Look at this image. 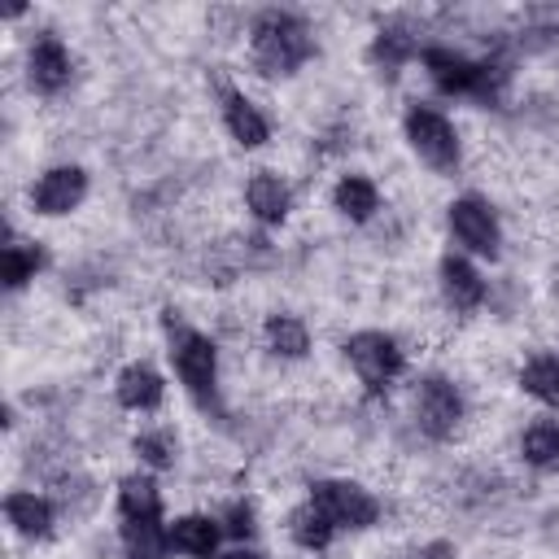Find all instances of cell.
<instances>
[{
    "label": "cell",
    "mask_w": 559,
    "mask_h": 559,
    "mask_svg": "<svg viewBox=\"0 0 559 559\" xmlns=\"http://www.w3.org/2000/svg\"><path fill=\"white\" fill-rule=\"evenodd\" d=\"M310 52H314V39L301 17L266 9L253 22V61L262 66V74H293Z\"/></svg>",
    "instance_id": "cell-1"
},
{
    "label": "cell",
    "mask_w": 559,
    "mask_h": 559,
    "mask_svg": "<svg viewBox=\"0 0 559 559\" xmlns=\"http://www.w3.org/2000/svg\"><path fill=\"white\" fill-rule=\"evenodd\" d=\"M424 70H428V79H432L441 92H450V96H467V92L489 96V87H498V83L507 79L502 66L472 61V57H463V52H454V48H424Z\"/></svg>",
    "instance_id": "cell-2"
},
{
    "label": "cell",
    "mask_w": 559,
    "mask_h": 559,
    "mask_svg": "<svg viewBox=\"0 0 559 559\" xmlns=\"http://www.w3.org/2000/svg\"><path fill=\"white\" fill-rule=\"evenodd\" d=\"M170 362L183 380V389L197 397V402H210L214 397V384H218V349L205 332L197 328H170Z\"/></svg>",
    "instance_id": "cell-3"
},
{
    "label": "cell",
    "mask_w": 559,
    "mask_h": 559,
    "mask_svg": "<svg viewBox=\"0 0 559 559\" xmlns=\"http://www.w3.org/2000/svg\"><path fill=\"white\" fill-rule=\"evenodd\" d=\"M402 127H406L411 148H415L428 166L450 170V166L459 162V131H454V122H450L441 109H432V105H411L406 118H402Z\"/></svg>",
    "instance_id": "cell-4"
},
{
    "label": "cell",
    "mask_w": 559,
    "mask_h": 559,
    "mask_svg": "<svg viewBox=\"0 0 559 559\" xmlns=\"http://www.w3.org/2000/svg\"><path fill=\"white\" fill-rule=\"evenodd\" d=\"M345 358H349V367L358 371V380H362L367 389L389 384V380L402 376V367H406V354H402V345H397L389 332H354V336L345 341Z\"/></svg>",
    "instance_id": "cell-5"
},
{
    "label": "cell",
    "mask_w": 559,
    "mask_h": 559,
    "mask_svg": "<svg viewBox=\"0 0 559 559\" xmlns=\"http://www.w3.org/2000/svg\"><path fill=\"white\" fill-rule=\"evenodd\" d=\"M310 502L336 524V528H367L380 515V502L358 480H319L310 489Z\"/></svg>",
    "instance_id": "cell-6"
},
{
    "label": "cell",
    "mask_w": 559,
    "mask_h": 559,
    "mask_svg": "<svg viewBox=\"0 0 559 559\" xmlns=\"http://www.w3.org/2000/svg\"><path fill=\"white\" fill-rule=\"evenodd\" d=\"M445 218H450V231H454V240H459L467 253H480V258H498L502 231H498V218H493L489 201H480V197H454Z\"/></svg>",
    "instance_id": "cell-7"
},
{
    "label": "cell",
    "mask_w": 559,
    "mask_h": 559,
    "mask_svg": "<svg viewBox=\"0 0 559 559\" xmlns=\"http://www.w3.org/2000/svg\"><path fill=\"white\" fill-rule=\"evenodd\" d=\"M459 419H463V397H459V389H454L445 376L419 380V389H415V424H419L432 441H445V437H454Z\"/></svg>",
    "instance_id": "cell-8"
},
{
    "label": "cell",
    "mask_w": 559,
    "mask_h": 559,
    "mask_svg": "<svg viewBox=\"0 0 559 559\" xmlns=\"http://www.w3.org/2000/svg\"><path fill=\"white\" fill-rule=\"evenodd\" d=\"M87 197V175L83 166H52L39 175V183L31 188V205L48 218H61L70 210H79V201Z\"/></svg>",
    "instance_id": "cell-9"
},
{
    "label": "cell",
    "mask_w": 559,
    "mask_h": 559,
    "mask_svg": "<svg viewBox=\"0 0 559 559\" xmlns=\"http://www.w3.org/2000/svg\"><path fill=\"white\" fill-rule=\"evenodd\" d=\"M70 70H74L70 48H66L57 35H39V39L31 44V52H26L31 87H39V92H61V87L70 83Z\"/></svg>",
    "instance_id": "cell-10"
},
{
    "label": "cell",
    "mask_w": 559,
    "mask_h": 559,
    "mask_svg": "<svg viewBox=\"0 0 559 559\" xmlns=\"http://www.w3.org/2000/svg\"><path fill=\"white\" fill-rule=\"evenodd\" d=\"M218 542H223V520L214 515H179L170 524V550L188 559H214Z\"/></svg>",
    "instance_id": "cell-11"
},
{
    "label": "cell",
    "mask_w": 559,
    "mask_h": 559,
    "mask_svg": "<svg viewBox=\"0 0 559 559\" xmlns=\"http://www.w3.org/2000/svg\"><path fill=\"white\" fill-rule=\"evenodd\" d=\"M114 393H118V402H122L127 411H157L162 397H166V380H162L148 362H131V367L118 376Z\"/></svg>",
    "instance_id": "cell-12"
},
{
    "label": "cell",
    "mask_w": 559,
    "mask_h": 559,
    "mask_svg": "<svg viewBox=\"0 0 559 559\" xmlns=\"http://www.w3.org/2000/svg\"><path fill=\"white\" fill-rule=\"evenodd\" d=\"M441 288H445V301H450L454 310H472V306H480V297H485L480 271H476L467 258H459V253H445V258H441Z\"/></svg>",
    "instance_id": "cell-13"
},
{
    "label": "cell",
    "mask_w": 559,
    "mask_h": 559,
    "mask_svg": "<svg viewBox=\"0 0 559 559\" xmlns=\"http://www.w3.org/2000/svg\"><path fill=\"white\" fill-rule=\"evenodd\" d=\"M4 515H9L13 533H22V537H48L52 533V502L39 498L35 489H13L4 498Z\"/></svg>",
    "instance_id": "cell-14"
},
{
    "label": "cell",
    "mask_w": 559,
    "mask_h": 559,
    "mask_svg": "<svg viewBox=\"0 0 559 559\" xmlns=\"http://www.w3.org/2000/svg\"><path fill=\"white\" fill-rule=\"evenodd\" d=\"M223 122H227V131H231V140H236L240 148H258V144H266V135H271L262 109H258L249 96H240V92L227 96V105H223Z\"/></svg>",
    "instance_id": "cell-15"
},
{
    "label": "cell",
    "mask_w": 559,
    "mask_h": 559,
    "mask_svg": "<svg viewBox=\"0 0 559 559\" xmlns=\"http://www.w3.org/2000/svg\"><path fill=\"white\" fill-rule=\"evenodd\" d=\"M245 205L253 210V218L262 223H284L288 218V188L280 175L271 170H258L249 183H245Z\"/></svg>",
    "instance_id": "cell-16"
},
{
    "label": "cell",
    "mask_w": 559,
    "mask_h": 559,
    "mask_svg": "<svg viewBox=\"0 0 559 559\" xmlns=\"http://www.w3.org/2000/svg\"><path fill=\"white\" fill-rule=\"evenodd\" d=\"M332 205H336L345 218L367 223V218L380 210V192H376V183H371L367 175H341L336 188H332Z\"/></svg>",
    "instance_id": "cell-17"
},
{
    "label": "cell",
    "mask_w": 559,
    "mask_h": 559,
    "mask_svg": "<svg viewBox=\"0 0 559 559\" xmlns=\"http://www.w3.org/2000/svg\"><path fill=\"white\" fill-rule=\"evenodd\" d=\"M166 550H170V528H162V520H127L122 524L127 559H166Z\"/></svg>",
    "instance_id": "cell-18"
},
{
    "label": "cell",
    "mask_w": 559,
    "mask_h": 559,
    "mask_svg": "<svg viewBox=\"0 0 559 559\" xmlns=\"http://www.w3.org/2000/svg\"><path fill=\"white\" fill-rule=\"evenodd\" d=\"M118 515L122 520H162V493L148 476H127L118 485Z\"/></svg>",
    "instance_id": "cell-19"
},
{
    "label": "cell",
    "mask_w": 559,
    "mask_h": 559,
    "mask_svg": "<svg viewBox=\"0 0 559 559\" xmlns=\"http://www.w3.org/2000/svg\"><path fill=\"white\" fill-rule=\"evenodd\" d=\"M288 533H293V542H297L301 550H328L332 537H336V524H332L314 502H306V507H297V511L288 515Z\"/></svg>",
    "instance_id": "cell-20"
},
{
    "label": "cell",
    "mask_w": 559,
    "mask_h": 559,
    "mask_svg": "<svg viewBox=\"0 0 559 559\" xmlns=\"http://www.w3.org/2000/svg\"><path fill=\"white\" fill-rule=\"evenodd\" d=\"M520 389H524L533 402H542V406H559V358H555V354L528 358L524 371H520Z\"/></svg>",
    "instance_id": "cell-21"
},
{
    "label": "cell",
    "mask_w": 559,
    "mask_h": 559,
    "mask_svg": "<svg viewBox=\"0 0 559 559\" xmlns=\"http://www.w3.org/2000/svg\"><path fill=\"white\" fill-rule=\"evenodd\" d=\"M44 266V249L39 245H26V240H9L4 253H0V275L9 288H22L35 280V271Z\"/></svg>",
    "instance_id": "cell-22"
},
{
    "label": "cell",
    "mask_w": 559,
    "mask_h": 559,
    "mask_svg": "<svg viewBox=\"0 0 559 559\" xmlns=\"http://www.w3.org/2000/svg\"><path fill=\"white\" fill-rule=\"evenodd\" d=\"M266 345L280 354V358H301L310 349V332L301 319L293 314H271L266 319Z\"/></svg>",
    "instance_id": "cell-23"
},
{
    "label": "cell",
    "mask_w": 559,
    "mask_h": 559,
    "mask_svg": "<svg viewBox=\"0 0 559 559\" xmlns=\"http://www.w3.org/2000/svg\"><path fill=\"white\" fill-rule=\"evenodd\" d=\"M520 454H524L533 467H550V463H559V424H555V419H537L533 428H524V437H520Z\"/></svg>",
    "instance_id": "cell-24"
},
{
    "label": "cell",
    "mask_w": 559,
    "mask_h": 559,
    "mask_svg": "<svg viewBox=\"0 0 559 559\" xmlns=\"http://www.w3.org/2000/svg\"><path fill=\"white\" fill-rule=\"evenodd\" d=\"M131 450H135V459L144 467H170L175 463V450H170V437L166 432H140L131 441Z\"/></svg>",
    "instance_id": "cell-25"
},
{
    "label": "cell",
    "mask_w": 559,
    "mask_h": 559,
    "mask_svg": "<svg viewBox=\"0 0 559 559\" xmlns=\"http://www.w3.org/2000/svg\"><path fill=\"white\" fill-rule=\"evenodd\" d=\"M411 52H415V48H411V39H406L402 31H380V35H376V48H371V57L384 61L389 70H397Z\"/></svg>",
    "instance_id": "cell-26"
},
{
    "label": "cell",
    "mask_w": 559,
    "mask_h": 559,
    "mask_svg": "<svg viewBox=\"0 0 559 559\" xmlns=\"http://www.w3.org/2000/svg\"><path fill=\"white\" fill-rule=\"evenodd\" d=\"M223 533H227V537H249V533H253V511H249L245 502H231L227 515H223Z\"/></svg>",
    "instance_id": "cell-27"
},
{
    "label": "cell",
    "mask_w": 559,
    "mask_h": 559,
    "mask_svg": "<svg viewBox=\"0 0 559 559\" xmlns=\"http://www.w3.org/2000/svg\"><path fill=\"white\" fill-rule=\"evenodd\" d=\"M214 559H262L258 550H245V546H236V550H227V555H214Z\"/></svg>",
    "instance_id": "cell-28"
}]
</instances>
